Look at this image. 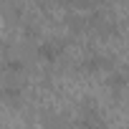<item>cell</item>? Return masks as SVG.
Segmentation results:
<instances>
[{
  "label": "cell",
  "instance_id": "obj_1",
  "mask_svg": "<svg viewBox=\"0 0 129 129\" xmlns=\"http://www.w3.org/2000/svg\"><path fill=\"white\" fill-rule=\"evenodd\" d=\"M76 129H109V126H106L101 111L91 101H86L79 109V114H76Z\"/></svg>",
  "mask_w": 129,
  "mask_h": 129
},
{
  "label": "cell",
  "instance_id": "obj_2",
  "mask_svg": "<svg viewBox=\"0 0 129 129\" xmlns=\"http://www.w3.org/2000/svg\"><path fill=\"white\" fill-rule=\"evenodd\" d=\"M63 48H66V43H63V41H56V38L43 41V43L38 46V58H41V61H46V63H53V61H58V58H61Z\"/></svg>",
  "mask_w": 129,
  "mask_h": 129
},
{
  "label": "cell",
  "instance_id": "obj_3",
  "mask_svg": "<svg viewBox=\"0 0 129 129\" xmlns=\"http://www.w3.org/2000/svg\"><path fill=\"white\" fill-rule=\"evenodd\" d=\"M81 69L89 71V74H101V71H111V61L101 53H89L84 61H81Z\"/></svg>",
  "mask_w": 129,
  "mask_h": 129
},
{
  "label": "cell",
  "instance_id": "obj_4",
  "mask_svg": "<svg viewBox=\"0 0 129 129\" xmlns=\"http://www.w3.org/2000/svg\"><path fill=\"white\" fill-rule=\"evenodd\" d=\"M126 84H129V76L124 74V71H111L109 74V86L119 94V91H124L126 89Z\"/></svg>",
  "mask_w": 129,
  "mask_h": 129
}]
</instances>
